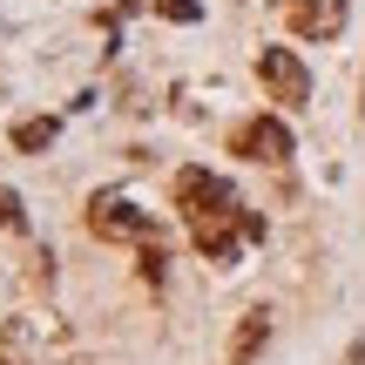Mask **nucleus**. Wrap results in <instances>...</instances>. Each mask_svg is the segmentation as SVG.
I'll use <instances>...</instances> for the list:
<instances>
[{
    "mask_svg": "<svg viewBox=\"0 0 365 365\" xmlns=\"http://www.w3.org/2000/svg\"><path fill=\"white\" fill-rule=\"evenodd\" d=\"M257 81L271 88V102H284V108H298L304 95H312V75H304V61L291 48H264L257 54Z\"/></svg>",
    "mask_w": 365,
    "mask_h": 365,
    "instance_id": "obj_4",
    "label": "nucleus"
},
{
    "mask_svg": "<svg viewBox=\"0 0 365 365\" xmlns=\"http://www.w3.org/2000/svg\"><path fill=\"white\" fill-rule=\"evenodd\" d=\"M14 143H21V149H48V143H54V122H21Z\"/></svg>",
    "mask_w": 365,
    "mask_h": 365,
    "instance_id": "obj_8",
    "label": "nucleus"
},
{
    "mask_svg": "<svg viewBox=\"0 0 365 365\" xmlns=\"http://www.w3.org/2000/svg\"><path fill=\"white\" fill-rule=\"evenodd\" d=\"M230 156H244V163H271V170H277V163H291V129H284L277 115H250L244 129L230 135Z\"/></svg>",
    "mask_w": 365,
    "mask_h": 365,
    "instance_id": "obj_3",
    "label": "nucleus"
},
{
    "mask_svg": "<svg viewBox=\"0 0 365 365\" xmlns=\"http://www.w3.org/2000/svg\"><path fill=\"white\" fill-rule=\"evenodd\" d=\"M176 203H182V223H190L196 250L210 264H230L244 237H264V223L230 196V182H217L210 170H182L176 176Z\"/></svg>",
    "mask_w": 365,
    "mask_h": 365,
    "instance_id": "obj_1",
    "label": "nucleus"
},
{
    "mask_svg": "<svg viewBox=\"0 0 365 365\" xmlns=\"http://www.w3.org/2000/svg\"><path fill=\"white\" fill-rule=\"evenodd\" d=\"M0 365H34V325H27V318H14V325L0 331Z\"/></svg>",
    "mask_w": 365,
    "mask_h": 365,
    "instance_id": "obj_7",
    "label": "nucleus"
},
{
    "mask_svg": "<svg viewBox=\"0 0 365 365\" xmlns=\"http://www.w3.org/2000/svg\"><path fill=\"white\" fill-rule=\"evenodd\" d=\"M14 223H21V196L0 190V230H14Z\"/></svg>",
    "mask_w": 365,
    "mask_h": 365,
    "instance_id": "obj_9",
    "label": "nucleus"
},
{
    "mask_svg": "<svg viewBox=\"0 0 365 365\" xmlns=\"http://www.w3.org/2000/svg\"><path fill=\"white\" fill-rule=\"evenodd\" d=\"M264 345H271V312L257 304V312L237 318V339H230V359H223V365H257Z\"/></svg>",
    "mask_w": 365,
    "mask_h": 365,
    "instance_id": "obj_6",
    "label": "nucleus"
},
{
    "mask_svg": "<svg viewBox=\"0 0 365 365\" xmlns=\"http://www.w3.org/2000/svg\"><path fill=\"white\" fill-rule=\"evenodd\" d=\"M88 230L95 237H108V244H149V210H135L129 196H95L88 203Z\"/></svg>",
    "mask_w": 365,
    "mask_h": 365,
    "instance_id": "obj_2",
    "label": "nucleus"
},
{
    "mask_svg": "<svg viewBox=\"0 0 365 365\" xmlns=\"http://www.w3.org/2000/svg\"><path fill=\"white\" fill-rule=\"evenodd\" d=\"M291 27L312 41H331L345 27V0H291Z\"/></svg>",
    "mask_w": 365,
    "mask_h": 365,
    "instance_id": "obj_5",
    "label": "nucleus"
},
{
    "mask_svg": "<svg viewBox=\"0 0 365 365\" xmlns=\"http://www.w3.org/2000/svg\"><path fill=\"white\" fill-rule=\"evenodd\" d=\"M163 14H170V21H196V0H156Z\"/></svg>",
    "mask_w": 365,
    "mask_h": 365,
    "instance_id": "obj_10",
    "label": "nucleus"
}]
</instances>
